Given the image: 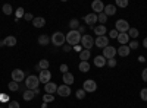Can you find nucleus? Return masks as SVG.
Segmentation results:
<instances>
[{
    "label": "nucleus",
    "instance_id": "obj_39",
    "mask_svg": "<svg viewBox=\"0 0 147 108\" xmlns=\"http://www.w3.org/2000/svg\"><path fill=\"white\" fill-rule=\"evenodd\" d=\"M53 99H55V97H53V95H50V93L44 95V102H52Z\"/></svg>",
    "mask_w": 147,
    "mask_h": 108
},
{
    "label": "nucleus",
    "instance_id": "obj_49",
    "mask_svg": "<svg viewBox=\"0 0 147 108\" xmlns=\"http://www.w3.org/2000/svg\"><path fill=\"white\" fill-rule=\"evenodd\" d=\"M0 108H3V107H0Z\"/></svg>",
    "mask_w": 147,
    "mask_h": 108
},
{
    "label": "nucleus",
    "instance_id": "obj_38",
    "mask_svg": "<svg viewBox=\"0 0 147 108\" xmlns=\"http://www.w3.org/2000/svg\"><path fill=\"white\" fill-rule=\"evenodd\" d=\"M106 64H107L109 67H116V58H109Z\"/></svg>",
    "mask_w": 147,
    "mask_h": 108
},
{
    "label": "nucleus",
    "instance_id": "obj_5",
    "mask_svg": "<svg viewBox=\"0 0 147 108\" xmlns=\"http://www.w3.org/2000/svg\"><path fill=\"white\" fill-rule=\"evenodd\" d=\"M115 29H116L119 34L128 32V29H129V23H128L125 19H118L116 23H115Z\"/></svg>",
    "mask_w": 147,
    "mask_h": 108
},
{
    "label": "nucleus",
    "instance_id": "obj_29",
    "mask_svg": "<svg viewBox=\"0 0 147 108\" xmlns=\"http://www.w3.org/2000/svg\"><path fill=\"white\" fill-rule=\"evenodd\" d=\"M127 34H128V37H129V38L136 40V38L138 37V29H137V28H129Z\"/></svg>",
    "mask_w": 147,
    "mask_h": 108
},
{
    "label": "nucleus",
    "instance_id": "obj_6",
    "mask_svg": "<svg viewBox=\"0 0 147 108\" xmlns=\"http://www.w3.org/2000/svg\"><path fill=\"white\" fill-rule=\"evenodd\" d=\"M116 54H118V51H116L115 47L107 45V47H105V48H103V54H102V56H103L106 60H109V58H115Z\"/></svg>",
    "mask_w": 147,
    "mask_h": 108
},
{
    "label": "nucleus",
    "instance_id": "obj_3",
    "mask_svg": "<svg viewBox=\"0 0 147 108\" xmlns=\"http://www.w3.org/2000/svg\"><path fill=\"white\" fill-rule=\"evenodd\" d=\"M94 45V38L88 34H84L81 37V47H84V50H91Z\"/></svg>",
    "mask_w": 147,
    "mask_h": 108
},
{
    "label": "nucleus",
    "instance_id": "obj_7",
    "mask_svg": "<svg viewBox=\"0 0 147 108\" xmlns=\"http://www.w3.org/2000/svg\"><path fill=\"white\" fill-rule=\"evenodd\" d=\"M82 89L85 92H96L97 91V82H94L93 79H88V80H85L84 82V85H82Z\"/></svg>",
    "mask_w": 147,
    "mask_h": 108
},
{
    "label": "nucleus",
    "instance_id": "obj_20",
    "mask_svg": "<svg viewBox=\"0 0 147 108\" xmlns=\"http://www.w3.org/2000/svg\"><path fill=\"white\" fill-rule=\"evenodd\" d=\"M116 40L119 41V44H121V45H128V42H129V37H128V34H127V32L119 34Z\"/></svg>",
    "mask_w": 147,
    "mask_h": 108
},
{
    "label": "nucleus",
    "instance_id": "obj_35",
    "mask_svg": "<svg viewBox=\"0 0 147 108\" xmlns=\"http://www.w3.org/2000/svg\"><path fill=\"white\" fill-rule=\"evenodd\" d=\"M116 6L118 7H127L128 6V0H116Z\"/></svg>",
    "mask_w": 147,
    "mask_h": 108
},
{
    "label": "nucleus",
    "instance_id": "obj_37",
    "mask_svg": "<svg viewBox=\"0 0 147 108\" xmlns=\"http://www.w3.org/2000/svg\"><path fill=\"white\" fill-rule=\"evenodd\" d=\"M140 98H141L143 101H147V89H146V88H143V89L140 91Z\"/></svg>",
    "mask_w": 147,
    "mask_h": 108
},
{
    "label": "nucleus",
    "instance_id": "obj_25",
    "mask_svg": "<svg viewBox=\"0 0 147 108\" xmlns=\"http://www.w3.org/2000/svg\"><path fill=\"white\" fill-rule=\"evenodd\" d=\"M91 57V51L90 50H82L80 53V58H81V62H88V58Z\"/></svg>",
    "mask_w": 147,
    "mask_h": 108
},
{
    "label": "nucleus",
    "instance_id": "obj_9",
    "mask_svg": "<svg viewBox=\"0 0 147 108\" xmlns=\"http://www.w3.org/2000/svg\"><path fill=\"white\" fill-rule=\"evenodd\" d=\"M50 79H52V72L50 70H41L40 72V75H38V80L41 82V83H49L50 82Z\"/></svg>",
    "mask_w": 147,
    "mask_h": 108
},
{
    "label": "nucleus",
    "instance_id": "obj_34",
    "mask_svg": "<svg viewBox=\"0 0 147 108\" xmlns=\"http://www.w3.org/2000/svg\"><path fill=\"white\" fill-rule=\"evenodd\" d=\"M97 21H99L100 23H106V21H107V16H106L105 13H99V15H97Z\"/></svg>",
    "mask_w": 147,
    "mask_h": 108
},
{
    "label": "nucleus",
    "instance_id": "obj_36",
    "mask_svg": "<svg viewBox=\"0 0 147 108\" xmlns=\"http://www.w3.org/2000/svg\"><path fill=\"white\" fill-rule=\"evenodd\" d=\"M128 47H129V50H131V48H132V50L138 48V41H137V40H132V41L128 44Z\"/></svg>",
    "mask_w": 147,
    "mask_h": 108
},
{
    "label": "nucleus",
    "instance_id": "obj_33",
    "mask_svg": "<svg viewBox=\"0 0 147 108\" xmlns=\"http://www.w3.org/2000/svg\"><path fill=\"white\" fill-rule=\"evenodd\" d=\"M75 95H77L78 99H84V98H85V91H84V89H78V91L75 92Z\"/></svg>",
    "mask_w": 147,
    "mask_h": 108
},
{
    "label": "nucleus",
    "instance_id": "obj_31",
    "mask_svg": "<svg viewBox=\"0 0 147 108\" xmlns=\"http://www.w3.org/2000/svg\"><path fill=\"white\" fill-rule=\"evenodd\" d=\"M2 10H3V13H5V15H7V16H9V15H12V12H13V10H12V6H10V5H7V3H6V5H3Z\"/></svg>",
    "mask_w": 147,
    "mask_h": 108
},
{
    "label": "nucleus",
    "instance_id": "obj_46",
    "mask_svg": "<svg viewBox=\"0 0 147 108\" xmlns=\"http://www.w3.org/2000/svg\"><path fill=\"white\" fill-rule=\"evenodd\" d=\"M78 32H80L81 35H84V32H85V28H84V27H80V28H78Z\"/></svg>",
    "mask_w": 147,
    "mask_h": 108
},
{
    "label": "nucleus",
    "instance_id": "obj_19",
    "mask_svg": "<svg viewBox=\"0 0 147 108\" xmlns=\"http://www.w3.org/2000/svg\"><path fill=\"white\" fill-rule=\"evenodd\" d=\"M3 44L6 47H15L16 45V38L13 37V35H7V37L3 40Z\"/></svg>",
    "mask_w": 147,
    "mask_h": 108
},
{
    "label": "nucleus",
    "instance_id": "obj_21",
    "mask_svg": "<svg viewBox=\"0 0 147 108\" xmlns=\"http://www.w3.org/2000/svg\"><path fill=\"white\" fill-rule=\"evenodd\" d=\"M32 25H34L35 28H43V27L46 25V19H44V18H41V16L34 18V19H32Z\"/></svg>",
    "mask_w": 147,
    "mask_h": 108
},
{
    "label": "nucleus",
    "instance_id": "obj_1",
    "mask_svg": "<svg viewBox=\"0 0 147 108\" xmlns=\"http://www.w3.org/2000/svg\"><path fill=\"white\" fill-rule=\"evenodd\" d=\"M81 37H82V35L78 31H69L65 35V40H66L68 45H78L81 42Z\"/></svg>",
    "mask_w": 147,
    "mask_h": 108
},
{
    "label": "nucleus",
    "instance_id": "obj_15",
    "mask_svg": "<svg viewBox=\"0 0 147 108\" xmlns=\"http://www.w3.org/2000/svg\"><path fill=\"white\" fill-rule=\"evenodd\" d=\"M106 63H107V60L103 56H96L94 57V66L96 67H105Z\"/></svg>",
    "mask_w": 147,
    "mask_h": 108
},
{
    "label": "nucleus",
    "instance_id": "obj_14",
    "mask_svg": "<svg viewBox=\"0 0 147 108\" xmlns=\"http://www.w3.org/2000/svg\"><path fill=\"white\" fill-rule=\"evenodd\" d=\"M44 89H46V92L47 93H56L57 92V85H56V83L55 82H49V83H46V85H44Z\"/></svg>",
    "mask_w": 147,
    "mask_h": 108
},
{
    "label": "nucleus",
    "instance_id": "obj_43",
    "mask_svg": "<svg viewBox=\"0 0 147 108\" xmlns=\"http://www.w3.org/2000/svg\"><path fill=\"white\" fill-rule=\"evenodd\" d=\"M141 78H143V80H144V82H147V69H144V70H143Z\"/></svg>",
    "mask_w": 147,
    "mask_h": 108
},
{
    "label": "nucleus",
    "instance_id": "obj_44",
    "mask_svg": "<svg viewBox=\"0 0 147 108\" xmlns=\"http://www.w3.org/2000/svg\"><path fill=\"white\" fill-rule=\"evenodd\" d=\"M24 18H25L27 21H32V19H34V16H32L31 13H25V16H24Z\"/></svg>",
    "mask_w": 147,
    "mask_h": 108
},
{
    "label": "nucleus",
    "instance_id": "obj_26",
    "mask_svg": "<svg viewBox=\"0 0 147 108\" xmlns=\"http://www.w3.org/2000/svg\"><path fill=\"white\" fill-rule=\"evenodd\" d=\"M34 97H35L34 91H30V89H27L25 92L22 93V98H24V101H31V99H32Z\"/></svg>",
    "mask_w": 147,
    "mask_h": 108
},
{
    "label": "nucleus",
    "instance_id": "obj_22",
    "mask_svg": "<svg viewBox=\"0 0 147 108\" xmlns=\"http://www.w3.org/2000/svg\"><path fill=\"white\" fill-rule=\"evenodd\" d=\"M116 51H118V54H119L121 57H127V56H129V51H131V50H129L128 45H121Z\"/></svg>",
    "mask_w": 147,
    "mask_h": 108
},
{
    "label": "nucleus",
    "instance_id": "obj_42",
    "mask_svg": "<svg viewBox=\"0 0 147 108\" xmlns=\"http://www.w3.org/2000/svg\"><path fill=\"white\" fill-rule=\"evenodd\" d=\"M60 72H62V73H68V64H60Z\"/></svg>",
    "mask_w": 147,
    "mask_h": 108
},
{
    "label": "nucleus",
    "instance_id": "obj_16",
    "mask_svg": "<svg viewBox=\"0 0 147 108\" xmlns=\"http://www.w3.org/2000/svg\"><path fill=\"white\" fill-rule=\"evenodd\" d=\"M103 13H105L106 16H113V15L116 13V6H115V5H107V6H105Z\"/></svg>",
    "mask_w": 147,
    "mask_h": 108
},
{
    "label": "nucleus",
    "instance_id": "obj_10",
    "mask_svg": "<svg viewBox=\"0 0 147 108\" xmlns=\"http://www.w3.org/2000/svg\"><path fill=\"white\" fill-rule=\"evenodd\" d=\"M59 97H62V98H66V97H69L71 95V88L68 86V85H60V86H57V92H56Z\"/></svg>",
    "mask_w": 147,
    "mask_h": 108
},
{
    "label": "nucleus",
    "instance_id": "obj_8",
    "mask_svg": "<svg viewBox=\"0 0 147 108\" xmlns=\"http://www.w3.org/2000/svg\"><path fill=\"white\" fill-rule=\"evenodd\" d=\"M12 80L19 83L22 80H25V73H24V70L21 69H15V70H12Z\"/></svg>",
    "mask_w": 147,
    "mask_h": 108
},
{
    "label": "nucleus",
    "instance_id": "obj_41",
    "mask_svg": "<svg viewBox=\"0 0 147 108\" xmlns=\"http://www.w3.org/2000/svg\"><path fill=\"white\" fill-rule=\"evenodd\" d=\"M19 107H21V105H19V104H18L16 101H10V102H9V107H7V108H19Z\"/></svg>",
    "mask_w": 147,
    "mask_h": 108
},
{
    "label": "nucleus",
    "instance_id": "obj_17",
    "mask_svg": "<svg viewBox=\"0 0 147 108\" xmlns=\"http://www.w3.org/2000/svg\"><path fill=\"white\" fill-rule=\"evenodd\" d=\"M50 42H52V38L49 37L47 34H43V35H40V37H38V44H40V45H43V47L49 45Z\"/></svg>",
    "mask_w": 147,
    "mask_h": 108
},
{
    "label": "nucleus",
    "instance_id": "obj_2",
    "mask_svg": "<svg viewBox=\"0 0 147 108\" xmlns=\"http://www.w3.org/2000/svg\"><path fill=\"white\" fill-rule=\"evenodd\" d=\"M65 41H66L65 40V34H62L60 31H57V32H55L52 35V44L56 45V47H63Z\"/></svg>",
    "mask_w": 147,
    "mask_h": 108
},
{
    "label": "nucleus",
    "instance_id": "obj_45",
    "mask_svg": "<svg viewBox=\"0 0 147 108\" xmlns=\"http://www.w3.org/2000/svg\"><path fill=\"white\" fill-rule=\"evenodd\" d=\"M63 51H65V53L71 51V45H63Z\"/></svg>",
    "mask_w": 147,
    "mask_h": 108
},
{
    "label": "nucleus",
    "instance_id": "obj_18",
    "mask_svg": "<svg viewBox=\"0 0 147 108\" xmlns=\"http://www.w3.org/2000/svg\"><path fill=\"white\" fill-rule=\"evenodd\" d=\"M62 80L65 82V85H72V83L74 82H75V78H74V75L72 73H69V72H68V73H63V76H62Z\"/></svg>",
    "mask_w": 147,
    "mask_h": 108
},
{
    "label": "nucleus",
    "instance_id": "obj_12",
    "mask_svg": "<svg viewBox=\"0 0 147 108\" xmlns=\"http://www.w3.org/2000/svg\"><path fill=\"white\" fill-rule=\"evenodd\" d=\"M91 9H93V12H97V15H99V13H103L105 5H103L102 0H94V2L91 3Z\"/></svg>",
    "mask_w": 147,
    "mask_h": 108
},
{
    "label": "nucleus",
    "instance_id": "obj_48",
    "mask_svg": "<svg viewBox=\"0 0 147 108\" xmlns=\"http://www.w3.org/2000/svg\"><path fill=\"white\" fill-rule=\"evenodd\" d=\"M144 60H146V58H144L143 56H140V57H138V62H141V63H143V62H144Z\"/></svg>",
    "mask_w": 147,
    "mask_h": 108
},
{
    "label": "nucleus",
    "instance_id": "obj_23",
    "mask_svg": "<svg viewBox=\"0 0 147 108\" xmlns=\"http://www.w3.org/2000/svg\"><path fill=\"white\" fill-rule=\"evenodd\" d=\"M106 27L105 25H97V27H94V34L97 35V37H103V35L106 34Z\"/></svg>",
    "mask_w": 147,
    "mask_h": 108
},
{
    "label": "nucleus",
    "instance_id": "obj_47",
    "mask_svg": "<svg viewBox=\"0 0 147 108\" xmlns=\"http://www.w3.org/2000/svg\"><path fill=\"white\" fill-rule=\"evenodd\" d=\"M143 45H144V48H147V37L143 40Z\"/></svg>",
    "mask_w": 147,
    "mask_h": 108
},
{
    "label": "nucleus",
    "instance_id": "obj_4",
    "mask_svg": "<svg viewBox=\"0 0 147 108\" xmlns=\"http://www.w3.org/2000/svg\"><path fill=\"white\" fill-rule=\"evenodd\" d=\"M38 83H40L38 76L31 75V76H28V78H27L25 85H27V89H30V91H35V89H38Z\"/></svg>",
    "mask_w": 147,
    "mask_h": 108
},
{
    "label": "nucleus",
    "instance_id": "obj_11",
    "mask_svg": "<svg viewBox=\"0 0 147 108\" xmlns=\"http://www.w3.org/2000/svg\"><path fill=\"white\" fill-rule=\"evenodd\" d=\"M94 44L97 45V48H105V47L109 45V38L106 37V35H103V37H97L94 40Z\"/></svg>",
    "mask_w": 147,
    "mask_h": 108
},
{
    "label": "nucleus",
    "instance_id": "obj_30",
    "mask_svg": "<svg viewBox=\"0 0 147 108\" xmlns=\"http://www.w3.org/2000/svg\"><path fill=\"white\" fill-rule=\"evenodd\" d=\"M7 88H9V91H12V92H16V91L19 89V85H18L16 82H13V80H12V82H9Z\"/></svg>",
    "mask_w": 147,
    "mask_h": 108
},
{
    "label": "nucleus",
    "instance_id": "obj_32",
    "mask_svg": "<svg viewBox=\"0 0 147 108\" xmlns=\"http://www.w3.org/2000/svg\"><path fill=\"white\" fill-rule=\"evenodd\" d=\"M24 16H25V10H24V7H18L16 9V21L19 18H24Z\"/></svg>",
    "mask_w": 147,
    "mask_h": 108
},
{
    "label": "nucleus",
    "instance_id": "obj_24",
    "mask_svg": "<svg viewBox=\"0 0 147 108\" xmlns=\"http://www.w3.org/2000/svg\"><path fill=\"white\" fill-rule=\"evenodd\" d=\"M49 67H50V63H49L46 58H43V60H40V62H38V64H37V67H35V69H40V70H49Z\"/></svg>",
    "mask_w": 147,
    "mask_h": 108
},
{
    "label": "nucleus",
    "instance_id": "obj_40",
    "mask_svg": "<svg viewBox=\"0 0 147 108\" xmlns=\"http://www.w3.org/2000/svg\"><path fill=\"white\" fill-rule=\"evenodd\" d=\"M118 35H119V32H118L116 29H112V31L109 32V37H110V38H118Z\"/></svg>",
    "mask_w": 147,
    "mask_h": 108
},
{
    "label": "nucleus",
    "instance_id": "obj_28",
    "mask_svg": "<svg viewBox=\"0 0 147 108\" xmlns=\"http://www.w3.org/2000/svg\"><path fill=\"white\" fill-rule=\"evenodd\" d=\"M69 28H71V31H78V28H80V21H78V19H72V21L69 22Z\"/></svg>",
    "mask_w": 147,
    "mask_h": 108
},
{
    "label": "nucleus",
    "instance_id": "obj_13",
    "mask_svg": "<svg viewBox=\"0 0 147 108\" xmlns=\"http://www.w3.org/2000/svg\"><path fill=\"white\" fill-rule=\"evenodd\" d=\"M84 21L87 25H90L91 28H94V23H97V13H88L84 16Z\"/></svg>",
    "mask_w": 147,
    "mask_h": 108
},
{
    "label": "nucleus",
    "instance_id": "obj_27",
    "mask_svg": "<svg viewBox=\"0 0 147 108\" xmlns=\"http://www.w3.org/2000/svg\"><path fill=\"white\" fill-rule=\"evenodd\" d=\"M78 69L82 72V73H87V72H90V63L88 62H81Z\"/></svg>",
    "mask_w": 147,
    "mask_h": 108
}]
</instances>
